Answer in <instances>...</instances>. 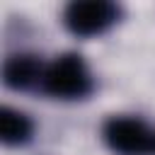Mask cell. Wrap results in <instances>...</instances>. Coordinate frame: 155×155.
Here are the masks:
<instances>
[{
	"mask_svg": "<svg viewBox=\"0 0 155 155\" xmlns=\"http://www.w3.org/2000/svg\"><path fill=\"white\" fill-rule=\"evenodd\" d=\"M44 78V68L34 56H12L5 63V85L15 90L31 87L36 80Z\"/></svg>",
	"mask_w": 155,
	"mask_h": 155,
	"instance_id": "4",
	"label": "cell"
},
{
	"mask_svg": "<svg viewBox=\"0 0 155 155\" xmlns=\"http://www.w3.org/2000/svg\"><path fill=\"white\" fill-rule=\"evenodd\" d=\"M0 133H2V140L7 145H19V143H24L29 138L31 121L22 111L2 109V114H0Z\"/></svg>",
	"mask_w": 155,
	"mask_h": 155,
	"instance_id": "5",
	"label": "cell"
},
{
	"mask_svg": "<svg viewBox=\"0 0 155 155\" xmlns=\"http://www.w3.org/2000/svg\"><path fill=\"white\" fill-rule=\"evenodd\" d=\"M104 140L114 153H121V155H153L155 153V131L133 116L109 119L104 124Z\"/></svg>",
	"mask_w": 155,
	"mask_h": 155,
	"instance_id": "2",
	"label": "cell"
},
{
	"mask_svg": "<svg viewBox=\"0 0 155 155\" xmlns=\"http://www.w3.org/2000/svg\"><path fill=\"white\" fill-rule=\"evenodd\" d=\"M44 90L61 99H80L92 90V78L85 61L75 53H65L56 58L44 70Z\"/></svg>",
	"mask_w": 155,
	"mask_h": 155,
	"instance_id": "1",
	"label": "cell"
},
{
	"mask_svg": "<svg viewBox=\"0 0 155 155\" xmlns=\"http://www.w3.org/2000/svg\"><path fill=\"white\" fill-rule=\"evenodd\" d=\"M119 17V7L102 0H87V2H70L65 7L63 22L65 27L78 36H94L109 29Z\"/></svg>",
	"mask_w": 155,
	"mask_h": 155,
	"instance_id": "3",
	"label": "cell"
}]
</instances>
